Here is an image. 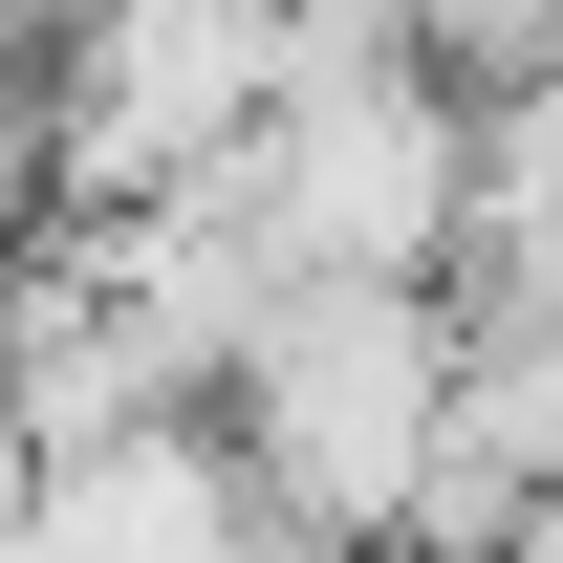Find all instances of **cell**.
Here are the masks:
<instances>
[{
	"mask_svg": "<svg viewBox=\"0 0 563 563\" xmlns=\"http://www.w3.org/2000/svg\"><path fill=\"white\" fill-rule=\"evenodd\" d=\"M455 433H477V303L455 282H282L239 390H217V455L325 563L455 542Z\"/></svg>",
	"mask_w": 563,
	"mask_h": 563,
	"instance_id": "1",
	"label": "cell"
},
{
	"mask_svg": "<svg viewBox=\"0 0 563 563\" xmlns=\"http://www.w3.org/2000/svg\"><path fill=\"white\" fill-rule=\"evenodd\" d=\"M0 563H44V455L0 433Z\"/></svg>",
	"mask_w": 563,
	"mask_h": 563,
	"instance_id": "2",
	"label": "cell"
}]
</instances>
